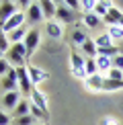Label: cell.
<instances>
[{
  "mask_svg": "<svg viewBox=\"0 0 123 125\" xmlns=\"http://www.w3.org/2000/svg\"><path fill=\"white\" fill-rule=\"evenodd\" d=\"M17 2H12V0H4V2H0V29H2V25L6 23V21L12 17V14H17Z\"/></svg>",
  "mask_w": 123,
  "mask_h": 125,
  "instance_id": "ba28073f",
  "label": "cell"
},
{
  "mask_svg": "<svg viewBox=\"0 0 123 125\" xmlns=\"http://www.w3.org/2000/svg\"><path fill=\"white\" fill-rule=\"evenodd\" d=\"M27 115H31V103L27 101V98H20V103L14 107V111L10 113V117L19 119V117H27Z\"/></svg>",
  "mask_w": 123,
  "mask_h": 125,
  "instance_id": "4fadbf2b",
  "label": "cell"
},
{
  "mask_svg": "<svg viewBox=\"0 0 123 125\" xmlns=\"http://www.w3.org/2000/svg\"><path fill=\"white\" fill-rule=\"evenodd\" d=\"M17 76H19V90L25 94V98H27V96H31L33 84H31V78H29L27 66H23V68H17Z\"/></svg>",
  "mask_w": 123,
  "mask_h": 125,
  "instance_id": "8992f818",
  "label": "cell"
},
{
  "mask_svg": "<svg viewBox=\"0 0 123 125\" xmlns=\"http://www.w3.org/2000/svg\"><path fill=\"white\" fill-rule=\"evenodd\" d=\"M35 125H41V123H35ZM45 125H47V123H45Z\"/></svg>",
  "mask_w": 123,
  "mask_h": 125,
  "instance_id": "8d00e7d4",
  "label": "cell"
},
{
  "mask_svg": "<svg viewBox=\"0 0 123 125\" xmlns=\"http://www.w3.org/2000/svg\"><path fill=\"white\" fill-rule=\"evenodd\" d=\"M25 19H27V12L19 10L17 14H12V17H10L6 23L2 25V31H4L6 35H8V33H12L14 29H19V27H23V25H25Z\"/></svg>",
  "mask_w": 123,
  "mask_h": 125,
  "instance_id": "52a82bcc",
  "label": "cell"
},
{
  "mask_svg": "<svg viewBox=\"0 0 123 125\" xmlns=\"http://www.w3.org/2000/svg\"><path fill=\"white\" fill-rule=\"evenodd\" d=\"M43 21V12H41V4L39 2H31L27 8V23L29 25H39Z\"/></svg>",
  "mask_w": 123,
  "mask_h": 125,
  "instance_id": "9c48e42d",
  "label": "cell"
},
{
  "mask_svg": "<svg viewBox=\"0 0 123 125\" xmlns=\"http://www.w3.org/2000/svg\"><path fill=\"white\" fill-rule=\"evenodd\" d=\"M121 19H123V12L117 6H113L109 12H107V17L102 19V23H105L107 27H115V25H121Z\"/></svg>",
  "mask_w": 123,
  "mask_h": 125,
  "instance_id": "7c38bea8",
  "label": "cell"
},
{
  "mask_svg": "<svg viewBox=\"0 0 123 125\" xmlns=\"http://www.w3.org/2000/svg\"><path fill=\"white\" fill-rule=\"evenodd\" d=\"M102 82H105V76L96 74V76H90L84 80V86L90 88V90H102Z\"/></svg>",
  "mask_w": 123,
  "mask_h": 125,
  "instance_id": "ac0fdd59",
  "label": "cell"
},
{
  "mask_svg": "<svg viewBox=\"0 0 123 125\" xmlns=\"http://www.w3.org/2000/svg\"><path fill=\"white\" fill-rule=\"evenodd\" d=\"M107 78H111V80H123V70H117V68H111V70L107 72Z\"/></svg>",
  "mask_w": 123,
  "mask_h": 125,
  "instance_id": "f546056e",
  "label": "cell"
},
{
  "mask_svg": "<svg viewBox=\"0 0 123 125\" xmlns=\"http://www.w3.org/2000/svg\"><path fill=\"white\" fill-rule=\"evenodd\" d=\"M2 53H4V51H2V49H0V58H2Z\"/></svg>",
  "mask_w": 123,
  "mask_h": 125,
  "instance_id": "d590c367",
  "label": "cell"
},
{
  "mask_svg": "<svg viewBox=\"0 0 123 125\" xmlns=\"http://www.w3.org/2000/svg\"><path fill=\"white\" fill-rule=\"evenodd\" d=\"M10 123H12V117L0 111V125H10Z\"/></svg>",
  "mask_w": 123,
  "mask_h": 125,
  "instance_id": "e575fe53",
  "label": "cell"
},
{
  "mask_svg": "<svg viewBox=\"0 0 123 125\" xmlns=\"http://www.w3.org/2000/svg\"><path fill=\"white\" fill-rule=\"evenodd\" d=\"M39 43H41V33H39V29L37 27H33L27 33V37H25V47H27V60H31V55H33V51L39 47Z\"/></svg>",
  "mask_w": 123,
  "mask_h": 125,
  "instance_id": "5b68a950",
  "label": "cell"
},
{
  "mask_svg": "<svg viewBox=\"0 0 123 125\" xmlns=\"http://www.w3.org/2000/svg\"><path fill=\"white\" fill-rule=\"evenodd\" d=\"M41 12H43V19L47 21H53L55 19V2H51V0H41Z\"/></svg>",
  "mask_w": 123,
  "mask_h": 125,
  "instance_id": "2e32d148",
  "label": "cell"
},
{
  "mask_svg": "<svg viewBox=\"0 0 123 125\" xmlns=\"http://www.w3.org/2000/svg\"><path fill=\"white\" fill-rule=\"evenodd\" d=\"M84 70H86V76H96L99 74V66H96V58H86L84 62Z\"/></svg>",
  "mask_w": 123,
  "mask_h": 125,
  "instance_id": "cb8c5ba5",
  "label": "cell"
},
{
  "mask_svg": "<svg viewBox=\"0 0 123 125\" xmlns=\"http://www.w3.org/2000/svg\"><path fill=\"white\" fill-rule=\"evenodd\" d=\"M27 72H29V78H31V84H41L43 80H47L49 74L45 70H39V68H35V66H27Z\"/></svg>",
  "mask_w": 123,
  "mask_h": 125,
  "instance_id": "8fae6325",
  "label": "cell"
},
{
  "mask_svg": "<svg viewBox=\"0 0 123 125\" xmlns=\"http://www.w3.org/2000/svg\"><path fill=\"white\" fill-rule=\"evenodd\" d=\"M121 88H123V80H111V78H105V82H102V90H107V92L121 90Z\"/></svg>",
  "mask_w": 123,
  "mask_h": 125,
  "instance_id": "603a6c76",
  "label": "cell"
},
{
  "mask_svg": "<svg viewBox=\"0 0 123 125\" xmlns=\"http://www.w3.org/2000/svg\"><path fill=\"white\" fill-rule=\"evenodd\" d=\"M0 49H2L4 53H6V51L10 49V47H8V35L4 33L2 29H0Z\"/></svg>",
  "mask_w": 123,
  "mask_h": 125,
  "instance_id": "4dcf8cb0",
  "label": "cell"
},
{
  "mask_svg": "<svg viewBox=\"0 0 123 125\" xmlns=\"http://www.w3.org/2000/svg\"><path fill=\"white\" fill-rule=\"evenodd\" d=\"M10 70V64H8V60L6 58H0V78H2L6 72Z\"/></svg>",
  "mask_w": 123,
  "mask_h": 125,
  "instance_id": "1f68e13d",
  "label": "cell"
},
{
  "mask_svg": "<svg viewBox=\"0 0 123 125\" xmlns=\"http://www.w3.org/2000/svg\"><path fill=\"white\" fill-rule=\"evenodd\" d=\"M96 66H99V74H101V72H109L113 68V60L102 58V55H96Z\"/></svg>",
  "mask_w": 123,
  "mask_h": 125,
  "instance_id": "484cf974",
  "label": "cell"
},
{
  "mask_svg": "<svg viewBox=\"0 0 123 125\" xmlns=\"http://www.w3.org/2000/svg\"><path fill=\"white\" fill-rule=\"evenodd\" d=\"M113 68H117V70H123V55H115L113 58Z\"/></svg>",
  "mask_w": 123,
  "mask_h": 125,
  "instance_id": "836d02e7",
  "label": "cell"
},
{
  "mask_svg": "<svg viewBox=\"0 0 123 125\" xmlns=\"http://www.w3.org/2000/svg\"><path fill=\"white\" fill-rule=\"evenodd\" d=\"M94 6H96V2H94V0H80L82 14H92V12H94Z\"/></svg>",
  "mask_w": 123,
  "mask_h": 125,
  "instance_id": "83f0119b",
  "label": "cell"
},
{
  "mask_svg": "<svg viewBox=\"0 0 123 125\" xmlns=\"http://www.w3.org/2000/svg\"><path fill=\"white\" fill-rule=\"evenodd\" d=\"M55 19L60 25H72L76 21V12L68 8L66 0H60V2H55Z\"/></svg>",
  "mask_w": 123,
  "mask_h": 125,
  "instance_id": "3957f363",
  "label": "cell"
},
{
  "mask_svg": "<svg viewBox=\"0 0 123 125\" xmlns=\"http://www.w3.org/2000/svg\"><path fill=\"white\" fill-rule=\"evenodd\" d=\"M45 33H47L51 39H60L62 35H64V27H62L58 21H47V23H45Z\"/></svg>",
  "mask_w": 123,
  "mask_h": 125,
  "instance_id": "5bb4252c",
  "label": "cell"
},
{
  "mask_svg": "<svg viewBox=\"0 0 123 125\" xmlns=\"http://www.w3.org/2000/svg\"><path fill=\"white\" fill-rule=\"evenodd\" d=\"M0 86H2L6 92H14V90H19V76H17V68L10 66V70H8L2 78H0ZM19 92H20V90H19Z\"/></svg>",
  "mask_w": 123,
  "mask_h": 125,
  "instance_id": "277c9868",
  "label": "cell"
},
{
  "mask_svg": "<svg viewBox=\"0 0 123 125\" xmlns=\"http://www.w3.org/2000/svg\"><path fill=\"white\" fill-rule=\"evenodd\" d=\"M19 103H20L19 90H14V92H4L2 98H0V105H2V109H12V111H14V107H17Z\"/></svg>",
  "mask_w": 123,
  "mask_h": 125,
  "instance_id": "30bf717a",
  "label": "cell"
},
{
  "mask_svg": "<svg viewBox=\"0 0 123 125\" xmlns=\"http://www.w3.org/2000/svg\"><path fill=\"white\" fill-rule=\"evenodd\" d=\"M31 98H33V105H37L39 109H43V111H47V101H45V96L41 94V90H37V88L33 86V90H31Z\"/></svg>",
  "mask_w": 123,
  "mask_h": 125,
  "instance_id": "7402d4cb",
  "label": "cell"
},
{
  "mask_svg": "<svg viewBox=\"0 0 123 125\" xmlns=\"http://www.w3.org/2000/svg\"><path fill=\"white\" fill-rule=\"evenodd\" d=\"M82 23H84V27H90V29H101L102 25V19L101 17H96L94 12L92 14H82Z\"/></svg>",
  "mask_w": 123,
  "mask_h": 125,
  "instance_id": "e0dca14e",
  "label": "cell"
},
{
  "mask_svg": "<svg viewBox=\"0 0 123 125\" xmlns=\"http://www.w3.org/2000/svg\"><path fill=\"white\" fill-rule=\"evenodd\" d=\"M107 33H109V37L113 39V43H115V41H123V27H119V25L107 27Z\"/></svg>",
  "mask_w": 123,
  "mask_h": 125,
  "instance_id": "d4e9b609",
  "label": "cell"
},
{
  "mask_svg": "<svg viewBox=\"0 0 123 125\" xmlns=\"http://www.w3.org/2000/svg\"><path fill=\"white\" fill-rule=\"evenodd\" d=\"M80 51H82V55H84V58H96V55H99V47H96L94 39H90V37L80 45Z\"/></svg>",
  "mask_w": 123,
  "mask_h": 125,
  "instance_id": "9a60e30c",
  "label": "cell"
},
{
  "mask_svg": "<svg viewBox=\"0 0 123 125\" xmlns=\"http://www.w3.org/2000/svg\"><path fill=\"white\" fill-rule=\"evenodd\" d=\"M94 43H96V47H113V39L109 37V33H101L99 37L94 39Z\"/></svg>",
  "mask_w": 123,
  "mask_h": 125,
  "instance_id": "4316f807",
  "label": "cell"
},
{
  "mask_svg": "<svg viewBox=\"0 0 123 125\" xmlns=\"http://www.w3.org/2000/svg\"><path fill=\"white\" fill-rule=\"evenodd\" d=\"M66 4H68V8H72L74 12H82V8H80V2H78V0H66Z\"/></svg>",
  "mask_w": 123,
  "mask_h": 125,
  "instance_id": "d6a6232c",
  "label": "cell"
},
{
  "mask_svg": "<svg viewBox=\"0 0 123 125\" xmlns=\"http://www.w3.org/2000/svg\"><path fill=\"white\" fill-rule=\"evenodd\" d=\"M6 60H8V64L10 66H14V68H23V66H27V47H25V41L23 43H14V45H10V49L6 51Z\"/></svg>",
  "mask_w": 123,
  "mask_h": 125,
  "instance_id": "6da1fadb",
  "label": "cell"
},
{
  "mask_svg": "<svg viewBox=\"0 0 123 125\" xmlns=\"http://www.w3.org/2000/svg\"><path fill=\"white\" fill-rule=\"evenodd\" d=\"M88 39V35H86V31L84 29H74L72 31V35H70V41H72V47H74V45H80L84 43V41Z\"/></svg>",
  "mask_w": 123,
  "mask_h": 125,
  "instance_id": "ffe728a7",
  "label": "cell"
},
{
  "mask_svg": "<svg viewBox=\"0 0 123 125\" xmlns=\"http://www.w3.org/2000/svg\"><path fill=\"white\" fill-rule=\"evenodd\" d=\"M84 62L86 58L82 55V51H78L76 47H72L70 51V64H72V74H74L76 78H80V80H86V70H84Z\"/></svg>",
  "mask_w": 123,
  "mask_h": 125,
  "instance_id": "7a4b0ae2",
  "label": "cell"
},
{
  "mask_svg": "<svg viewBox=\"0 0 123 125\" xmlns=\"http://www.w3.org/2000/svg\"><path fill=\"white\" fill-rule=\"evenodd\" d=\"M14 125H35V117L33 115H27V117H19L12 121Z\"/></svg>",
  "mask_w": 123,
  "mask_h": 125,
  "instance_id": "f1b7e54d",
  "label": "cell"
},
{
  "mask_svg": "<svg viewBox=\"0 0 123 125\" xmlns=\"http://www.w3.org/2000/svg\"><path fill=\"white\" fill-rule=\"evenodd\" d=\"M27 33H29V31L25 29V25H23V27L14 29L12 33H8V41H10L12 45H14V43H23V41H25V37H27Z\"/></svg>",
  "mask_w": 123,
  "mask_h": 125,
  "instance_id": "d6986e66",
  "label": "cell"
},
{
  "mask_svg": "<svg viewBox=\"0 0 123 125\" xmlns=\"http://www.w3.org/2000/svg\"><path fill=\"white\" fill-rule=\"evenodd\" d=\"M115 6L113 2H109V0H101V2H96V6H94V14L96 17H101V19H105L107 17V12Z\"/></svg>",
  "mask_w": 123,
  "mask_h": 125,
  "instance_id": "44dd1931",
  "label": "cell"
}]
</instances>
